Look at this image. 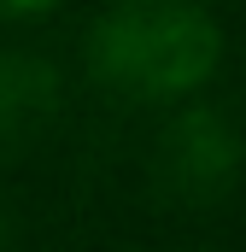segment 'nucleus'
Here are the masks:
<instances>
[{
    "instance_id": "nucleus-1",
    "label": "nucleus",
    "mask_w": 246,
    "mask_h": 252,
    "mask_svg": "<svg viewBox=\"0 0 246 252\" xmlns=\"http://www.w3.org/2000/svg\"><path fill=\"white\" fill-rule=\"evenodd\" d=\"M88 64L129 100L182 106L223 64V24L205 0H112L88 30Z\"/></svg>"
},
{
    "instance_id": "nucleus-2",
    "label": "nucleus",
    "mask_w": 246,
    "mask_h": 252,
    "mask_svg": "<svg viewBox=\"0 0 246 252\" xmlns=\"http://www.w3.org/2000/svg\"><path fill=\"white\" fill-rule=\"evenodd\" d=\"M241 158H246V147H241L235 118L217 112V106L182 100L153 141V182L182 205H211L235 188Z\"/></svg>"
},
{
    "instance_id": "nucleus-3",
    "label": "nucleus",
    "mask_w": 246,
    "mask_h": 252,
    "mask_svg": "<svg viewBox=\"0 0 246 252\" xmlns=\"http://www.w3.org/2000/svg\"><path fill=\"white\" fill-rule=\"evenodd\" d=\"M59 0H0V18H41V12H53Z\"/></svg>"
}]
</instances>
